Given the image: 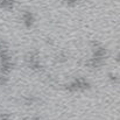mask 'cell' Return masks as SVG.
<instances>
[{
  "instance_id": "cell-2",
  "label": "cell",
  "mask_w": 120,
  "mask_h": 120,
  "mask_svg": "<svg viewBox=\"0 0 120 120\" xmlns=\"http://www.w3.org/2000/svg\"><path fill=\"white\" fill-rule=\"evenodd\" d=\"M117 61H118V62H119V63H120V54H119V55H118V57H117Z\"/></svg>"
},
{
  "instance_id": "cell-1",
  "label": "cell",
  "mask_w": 120,
  "mask_h": 120,
  "mask_svg": "<svg viewBox=\"0 0 120 120\" xmlns=\"http://www.w3.org/2000/svg\"><path fill=\"white\" fill-rule=\"evenodd\" d=\"M23 21H25V23L29 27V26H32V23H33V15L29 13V12H26L25 14H23Z\"/></svg>"
}]
</instances>
